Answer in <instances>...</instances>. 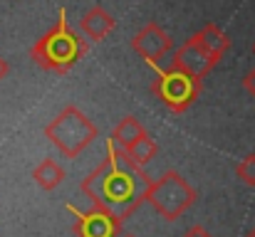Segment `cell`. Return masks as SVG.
<instances>
[{
    "mask_svg": "<svg viewBox=\"0 0 255 237\" xmlns=\"http://www.w3.org/2000/svg\"><path fill=\"white\" fill-rule=\"evenodd\" d=\"M246 237H255V228H253V230H251V233H248V235H246Z\"/></svg>",
    "mask_w": 255,
    "mask_h": 237,
    "instance_id": "obj_18",
    "label": "cell"
},
{
    "mask_svg": "<svg viewBox=\"0 0 255 237\" xmlns=\"http://www.w3.org/2000/svg\"><path fill=\"white\" fill-rule=\"evenodd\" d=\"M70 213L77 218L75 235L77 237H122V220L112 215L109 210L92 208V210H77L70 205Z\"/></svg>",
    "mask_w": 255,
    "mask_h": 237,
    "instance_id": "obj_7",
    "label": "cell"
},
{
    "mask_svg": "<svg viewBox=\"0 0 255 237\" xmlns=\"http://www.w3.org/2000/svg\"><path fill=\"white\" fill-rule=\"evenodd\" d=\"M183 237H213L203 225H193V228H188L186 233H183Z\"/></svg>",
    "mask_w": 255,
    "mask_h": 237,
    "instance_id": "obj_16",
    "label": "cell"
},
{
    "mask_svg": "<svg viewBox=\"0 0 255 237\" xmlns=\"http://www.w3.org/2000/svg\"><path fill=\"white\" fill-rule=\"evenodd\" d=\"M32 178H35V183H37L42 190H55V188L65 180V168H62L57 160L45 158L42 163H37V165H35Z\"/></svg>",
    "mask_w": 255,
    "mask_h": 237,
    "instance_id": "obj_12",
    "label": "cell"
},
{
    "mask_svg": "<svg viewBox=\"0 0 255 237\" xmlns=\"http://www.w3.org/2000/svg\"><path fill=\"white\" fill-rule=\"evenodd\" d=\"M218 65V60L191 35L181 47H176L173 57H171V67H178L188 75H193L196 79H203L213 67Z\"/></svg>",
    "mask_w": 255,
    "mask_h": 237,
    "instance_id": "obj_8",
    "label": "cell"
},
{
    "mask_svg": "<svg viewBox=\"0 0 255 237\" xmlns=\"http://www.w3.org/2000/svg\"><path fill=\"white\" fill-rule=\"evenodd\" d=\"M45 136L65 158H77L97 139V126L85 111L70 104L45 126Z\"/></svg>",
    "mask_w": 255,
    "mask_h": 237,
    "instance_id": "obj_3",
    "label": "cell"
},
{
    "mask_svg": "<svg viewBox=\"0 0 255 237\" xmlns=\"http://www.w3.org/2000/svg\"><path fill=\"white\" fill-rule=\"evenodd\" d=\"M243 89H246V91H248V94L255 99V67L248 72V75H246V77H243Z\"/></svg>",
    "mask_w": 255,
    "mask_h": 237,
    "instance_id": "obj_15",
    "label": "cell"
},
{
    "mask_svg": "<svg viewBox=\"0 0 255 237\" xmlns=\"http://www.w3.org/2000/svg\"><path fill=\"white\" fill-rule=\"evenodd\" d=\"M85 55H87V42L75 32V27L67 22L65 7H60L57 22L30 50V60L40 70L55 72V75H67Z\"/></svg>",
    "mask_w": 255,
    "mask_h": 237,
    "instance_id": "obj_2",
    "label": "cell"
},
{
    "mask_svg": "<svg viewBox=\"0 0 255 237\" xmlns=\"http://www.w3.org/2000/svg\"><path fill=\"white\" fill-rule=\"evenodd\" d=\"M114 27H117L114 15H112L109 10H104L102 5L89 7L85 15H82V20H80V30L85 32L89 40H94V42L109 37V35L114 32Z\"/></svg>",
    "mask_w": 255,
    "mask_h": 237,
    "instance_id": "obj_9",
    "label": "cell"
},
{
    "mask_svg": "<svg viewBox=\"0 0 255 237\" xmlns=\"http://www.w3.org/2000/svg\"><path fill=\"white\" fill-rule=\"evenodd\" d=\"M151 183L154 178L144 173V165L109 141L107 158L80 183V190L89 198L92 208L109 210L124 223L146 200Z\"/></svg>",
    "mask_w": 255,
    "mask_h": 237,
    "instance_id": "obj_1",
    "label": "cell"
},
{
    "mask_svg": "<svg viewBox=\"0 0 255 237\" xmlns=\"http://www.w3.org/2000/svg\"><path fill=\"white\" fill-rule=\"evenodd\" d=\"M7 72H10V67H7V62H5V60L0 57V81L7 77Z\"/></svg>",
    "mask_w": 255,
    "mask_h": 237,
    "instance_id": "obj_17",
    "label": "cell"
},
{
    "mask_svg": "<svg viewBox=\"0 0 255 237\" xmlns=\"http://www.w3.org/2000/svg\"><path fill=\"white\" fill-rule=\"evenodd\" d=\"M253 55H255V45H253Z\"/></svg>",
    "mask_w": 255,
    "mask_h": 237,
    "instance_id": "obj_20",
    "label": "cell"
},
{
    "mask_svg": "<svg viewBox=\"0 0 255 237\" xmlns=\"http://www.w3.org/2000/svg\"><path fill=\"white\" fill-rule=\"evenodd\" d=\"M122 237H134V235H122Z\"/></svg>",
    "mask_w": 255,
    "mask_h": 237,
    "instance_id": "obj_19",
    "label": "cell"
},
{
    "mask_svg": "<svg viewBox=\"0 0 255 237\" xmlns=\"http://www.w3.org/2000/svg\"><path fill=\"white\" fill-rule=\"evenodd\" d=\"M236 175H238L246 185L255 188V154H248V156L236 165Z\"/></svg>",
    "mask_w": 255,
    "mask_h": 237,
    "instance_id": "obj_14",
    "label": "cell"
},
{
    "mask_svg": "<svg viewBox=\"0 0 255 237\" xmlns=\"http://www.w3.org/2000/svg\"><path fill=\"white\" fill-rule=\"evenodd\" d=\"M201 89H203L201 79H196L193 75H188L178 67H171V65L169 70H161L156 79L151 81L154 96L173 114L188 111L196 104V99L201 96Z\"/></svg>",
    "mask_w": 255,
    "mask_h": 237,
    "instance_id": "obj_5",
    "label": "cell"
},
{
    "mask_svg": "<svg viewBox=\"0 0 255 237\" xmlns=\"http://www.w3.org/2000/svg\"><path fill=\"white\" fill-rule=\"evenodd\" d=\"M144 136H149L146 134V129L141 126V121L136 119V116H124V119H119V124L114 126V131H112V136H109V141L119 149V151H131L134 149V144L136 141H141Z\"/></svg>",
    "mask_w": 255,
    "mask_h": 237,
    "instance_id": "obj_10",
    "label": "cell"
},
{
    "mask_svg": "<svg viewBox=\"0 0 255 237\" xmlns=\"http://www.w3.org/2000/svg\"><path fill=\"white\" fill-rule=\"evenodd\" d=\"M146 203L164 218V220H178L193 203H196V190L191 183L178 173V170H164L161 178H156L149 188Z\"/></svg>",
    "mask_w": 255,
    "mask_h": 237,
    "instance_id": "obj_4",
    "label": "cell"
},
{
    "mask_svg": "<svg viewBox=\"0 0 255 237\" xmlns=\"http://www.w3.org/2000/svg\"><path fill=\"white\" fill-rule=\"evenodd\" d=\"M193 37H196V40H198V42H201V45H203V47H206V50H208V52L216 57V60H221V57H223V55L231 50V37H228V35H226V32H223V30L216 25V22L203 25V27H201Z\"/></svg>",
    "mask_w": 255,
    "mask_h": 237,
    "instance_id": "obj_11",
    "label": "cell"
},
{
    "mask_svg": "<svg viewBox=\"0 0 255 237\" xmlns=\"http://www.w3.org/2000/svg\"><path fill=\"white\" fill-rule=\"evenodd\" d=\"M131 50L146 60L149 65H159L171 50H173V40L171 35L159 25V22H146L134 37H131Z\"/></svg>",
    "mask_w": 255,
    "mask_h": 237,
    "instance_id": "obj_6",
    "label": "cell"
},
{
    "mask_svg": "<svg viewBox=\"0 0 255 237\" xmlns=\"http://www.w3.org/2000/svg\"><path fill=\"white\" fill-rule=\"evenodd\" d=\"M129 156H131V160H136L139 165H144V163H149L151 158H156V154H159V146H156V141L151 139V136H144L141 141H136L134 144V149L131 151H127Z\"/></svg>",
    "mask_w": 255,
    "mask_h": 237,
    "instance_id": "obj_13",
    "label": "cell"
}]
</instances>
